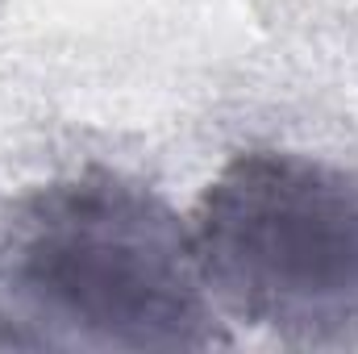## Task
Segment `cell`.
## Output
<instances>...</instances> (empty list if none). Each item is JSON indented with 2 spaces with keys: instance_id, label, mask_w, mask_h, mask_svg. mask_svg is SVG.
Instances as JSON below:
<instances>
[{
  "instance_id": "cell-2",
  "label": "cell",
  "mask_w": 358,
  "mask_h": 354,
  "mask_svg": "<svg viewBox=\"0 0 358 354\" xmlns=\"http://www.w3.org/2000/svg\"><path fill=\"white\" fill-rule=\"evenodd\" d=\"M192 238L221 313L283 346H358V163L242 150L204 183Z\"/></svg>"
},
{
  "instance_id": "cell-1",
  "label": "cell",
  "mask_w": 358,
  "mask_h": 354,
  "mask_svg": "<svg viewBox=\"0 0 358 354\" xmlns=\"http://www.w3.org/2000/svg\"><path fill=\"white\" fill-rule=\"evenodd\" d=\"M192 221L142 179L88 167L0 213V351H221Z\"/></svg>"
}]
</instances>
